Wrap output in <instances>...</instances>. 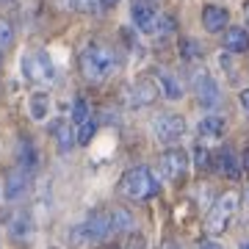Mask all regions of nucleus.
<instances>
[{
  "mask_svg": "<svg viewBox=\"0 0 249 249\" xmlns=\"http://www.w3.org/2000/svg\"><path fill=\"white\" fill-rule=\"evenodd\" d=\"M111 213L108 211H94L78 230H72V241H103L111 235Z\"/></svg>",
  "mask_w": 249,
  "mask_h": 249,
  "instance_id": "obj_4",
  "label": "nucleus"
},
{
  "mask_svg": "<svg viewBox=\"0 0 249 249\" xmlns=\"http://www.w3.org/2000/svg\"><path fill=\"white\" fill-rule=\"evenodd\" d=\"M36 150H34V144L28 142H22L19 144V169H25V172H31V169H36Z\"/></svg>",
  "mask_w": 249,
  "mask_h": 249,
  "instance_id": "obj_19",
  "label": "nucleus"
},
{
  "mask_svg": "<svg viewBox=\"0 0 249 249\" xmlns=\"http://www.w3.org/2000/svg\"><path fill=\"white\" fill-rule=\"evenodd\" d=\"M194 91H196V100L202 103L205 108H213L219 106V86H216V80L208 75V72H194Z\"/></svg>",
  "mask_w": 249,
  "mask_h": 249,
  "instance_id": "obj_8",
  "label": "nucleus"
},
{
  "mask_svg": "<svg viewBox=\"0 0 249 249\" xmlns=\"http://www.w3.org/2000/svg\"><path fill=\"white\" fill-rule=\"evenodd\" d=\"M244 166H247V169H249V150L244 152Z\"/></svg>",
  "mask_w": 249,
  "mask_h": 249,
  "instance_id": "obj_31",
  "label": "nucleus"
},
{
  "mask_svg": "<svg viewBox=\"0 0 249 249\" xmlns=\"http://www.w3.org/2000/svg\"><path fill=\"white\" fill-rule=\"evenodd\" d=\"M160 89H163V94H166L169 100L183 97V86H180V80L175 78V75H169V72H160Z\"/></svg>",
  "mask_w": 249,
  "mask_h": 249,
  "instance_id": "obj_17",
  "label": "nucleus"
},
{
  "mask_svg": "<svg viewBox=\"0 0 249 249\" xmlns=\"http://www.w3.org/2000/svg\"><path fill=\"white\" fill-rule=\"evenodd\" d=\"M186 133V119L180 114H160L155 119V136L163 144H175L178 139H183Z\"/></svg>",
  "mask_w": 249,
  "mask_h": 249,
  "instance_id": "obj_6",
  "label": "nucleus"
},
{
  "mask_svg": "<svg viewBox=\"0 0 249 249\" xmlns=\"http://www.w3.org/2000/svg\"><path fill=\"white\" fill-rule=\"evenodd\" d=\"M67 6L75 11H97L100 0H67Z\"/></svg>",
  "mask_w": 249,
  "mask_h": 249,
  "instance_id": "obj_26",
  "label": "nucleus"
},
{
  "mask_svg": "<svg viewBox=\"0 0 249 249\" xmlns=\"http://www.w3.org/2000/svg\"><path fill=\"white\" fill-rule=\"evenodd\" d=\"M111 213V230L119 232V230H130L133 227V216L127 213L124 208H114V211H108Z\"/></svg>",
  "mask_w": 249,
  "mask_h": 249,
  "instance_id": "obj_18",
  "label": "nucleus"
},
{
  "mask_svg": "<svg viewBox=\"0 0 249 249\" xmlns=\"http://www.w3.org/2000/svg\"><path fill=\"white\" fill-rule=\"evenodd\" d=\"M124 196H130V199H150V196L158 194V180L152 178V172L147 166H136V169L124 172L122 175V183H119Z\"/></svg>",
  "mask_w": 249,
  "mask_h": 249,
  "instance_id": "obj_2",
  "label": "nucleus"
},
{
  "mask_svg": "<svg viewBox=\"0 0 249 249\" xmlns=\"http://www.w3.org/2000/svg\"><path fill=\"white\" fill-rule=\"evenodd\" d=\"M227 22H230L227 9H222V6H205V9H202V25H205V31L219 34V31L227 28Z\"/></svg>",
  "mask_w": 249,
  "mask_h": 249,
  "instance_id": "obj_11",
  "label": "nucleus"
},
{
  "mask_svg": "<svg viewBox=\"0 0 249 249\" xmlns=\"http://www.w3.org/2000/svg\"><path fill=\"white\" fill-rule=\"evenodd\" d=\"M3 3H11V0H0V6H3Z\"/></svg>",
  "mask_w": 249,
  "mask_h": 249,
  "instance_id": "obj_34",
  "label": "nucleus"
},
{
  "mask_svg": "<svg viewBox=\"0 0 249 249\" xmlns=\"http://www.w3.org/2000/svg\"><path fill=\"white\" fill-rule=\"evenodd\" d=\"M53 136H55V144H58V150L61 152H70L72 147H75V130H72L70 122L58 119L55 127H53Z\"/></svg>",
  "mask_w": 249,
  "mask_h": 249,
  "instance_id": "obj_14",
  "label": "nucleus"
},
{
  "mask_svg": "<svg viewBox=\"0 0 249 249\" xmlns=\"http://www.w3.org/2000/svg\"><path fill=\"white\" fill-rule=\"evenodd\" d=\"M133 22H136L139 31H144V34H155V31H158V14L152 11V6H147L142 0L133 3Z\"/></svg>",
  "mask_w": 249,
  "mask_h": 249,
  "instance_id": "obj_9",
  "label": "nucleus"
},
{
  "mask_svg": "<svg viewBox=\"0 0 249 249\" xmlns=\"http://www.w3.org/2000/svg\"><path fill=\"white\" fill-rule=\"evenodd\" d=\"M22 70H25V75L34 80V83H45V86L55 83L53 61H50V58H47V53H42V50H36V53L25 55V61H22Z\"/></svg>",
  "mask_w": 249,
  "mask_h": 249,
  "instance_id": "obj_5",
  "label": "nucleus"
},
{
  "mask_svg": "<svg viewBox=\"0 0 249 249\" xmlns=\"http://www.w3.org/2000/svg\"><path fill=\"white\" fill-rule=\"evenodd\" d=\"M160 169H163L166 180L178 183V180H183V175L188 169V155L183 150H166L160 155Z\"/></svg>",
  "mask_w": 249,
  "mask_h": 249,
  "instance_id": "obj_7",
  "label": "nucleus"
},
{
  "mask_svg": "<svg viewBox=\"0 0 249 249\" xmlns=\"http://www.w3.org/2000/svg\"><path fill=\"white\" fill-rule=\"evenodd\" d=\"M89 119V106H86V100L78 97L75 103H72V122L75 124H83Z\"/></svg>",
  "mask_w": 249,
  "mask_h": 249,
  "instance_id": "obj_24",
  "label": "nucleus"
},
{
  "mask_svg": "<svg viewBox=\"0 0 249 249\" xmlns=\"http://www.w3.org/2000/svg\"><path fill=\"white\" fill-rule=\"evenodd\" d=\"M28 232H31V222H28V216H19L17 222L11 224V235H14V238H22Z\"/></svg>",
  "mask_w": 249,
  "mask_h": 249,
  "instance_id": "obj_25",
  "label": "nucleus"
},
{
  "mask_svg": "<svg viewBox=\"0 0 249 249\" xmlns=\"http://www.w3.org/2000/svg\"><path fill=\"white\" fill-rule=\"evenodd\" d=\"M114 50L106 45H89L83 53H80V72L83 78L91 80V83H100V80L108 78V72L114 70Z\"/></svg>",
  "mask_w": 249,
  "mask_h": 249,
  "instance_id": "obj_1",
  "label": "nucleus"
},
{
  "mask_svg": "<svg viewBox=\"0 0 249 249\" xmlns=\"http://www.w3.org/2000/svg\"><path fill=\"white\" fill-rule=\"evenodd\" d=\"M241 106H244V108L249 111V89H244V91H241Z\"/></svg>",
  "mask_w": 249,
  "mask_h": 249,
  "instance_id": "obj_28",
  "label": "nucleus"
},
{
  "mask_svg": "<svg viewBox=\"0 0 249 249\" xmlns=\"http://www.w3.org/2000/svg\"><path fill=\"white\" fill-rule=\"evenodd\" d=\"M108 249H122V247H108Z\"/></svg>",
  "mask_w": 249,
  "mask_h": 249,
  "instance_id": "obj_35",
  "label": "nucleus"
},
{
  "mask_svg": "<svg viewBox=\"0 0 249 249\" xmlns=\"http://www.w3.org/2000/svg\"><path fill=\"white\" fill-rule=\"evenodd\" d=\"M155 97H158V86L152 80H136L133 97H130L133 106H150V103H155Z\"/></svg>",
  "mask_w": 249,
  "mask_h": 249,
  "instance_id": "obj_12",
  "label": "nucleus"
},
{
  "mask_svg": "<svg viewBox=\"0 0 249 249\" xmlns=\"http://www.w3.org/2000/svg\"><path fill=\"white\" fill-rule=\"evenodd\" d=\"M238 199H241V196L235 194V191H224V194L219 196V202L211 208L208 219H205V230L211 232V235H219V232L227 230V222H230V216L235 213Z\"/></svg>",
  "mask_w": 249,
  "mask_h": 249,
  "instance_id": "obj_3",
  "label": "nucleus"
},
{
  "mask_svg": "<svg viewBox=\"0 0 249 249\" xmlns=\"http://www.w3.org/2000/svg\"><path fill=\"white\" fill-rule=\"evenodd\" d=\"M241 249H249V241H247V244H244V247H241Z\"/></svg>",
  "mask_w": 249,
  "mask_h": 249,
  "instance_id": "obj_33",
  "label": "nucleus"
},
{
  "mask_svg": "<svg viewBox=\"0 0 249 249\" xmlns=\"http://www.w3.org/2000/svg\"><path fill=\"white\" fill-rule=\"evenodd\" d=\"M219 169H222L227 178H238L241 175V160L230 147H224V150L219 152Z\"/></svg>",
  "mask_w": 249,
  "mask_h": 249,
  "instance_id": "obj_15",
  "label": "nucleus"
},
{
  "mask_svg": "<svg viewBox=\"0 0 249 249\" xmlns=\"http://www.w3.org/2000/svg\"><path fill=\"white\" fill-rule=\"evenodd\" d=\"M224 47L230 53H247L249 50V34L244 28H227L224 34Z\"/></svg>",
  "mask_w": 249,
  "mask_h": 249,
  "instance_id": "obj_13",
  "label": "nucleus"
},
{
  "mask_svg": "<svg viewBox=\"0 0 249 249\" xmlns=\"http://www.w3.org/2000/svg\"><path fill=\"white\" fill-rule=\"evenodd\" d=\"M199 249H222V247H219V244H202Z\"/></svg>",
  "mask_w": 249,
  "mask_h": 249,
  "instance_id": "obj_30",
  "label": "nucleus"
},
{
  "mask_svg": "<svg viewBox=\"0 0 249 249\" xmlns=\"http://www.w3.org/2000/svg\"><path fill=\"white\" fill-rule=\"evenodd\" d=\"M199 133L205 139H219L224 133V119L222 116H205L202 122H199Z\"/></svg>",
  "mask_w": 249,
  "mask_h": 249,
  "instance_id": "obj_16",
  "label": "nucleus"
},
{
  "mask_svg": "<svg viewBox=\"0 0 249 249\" xmlns=\"http://www.w3.org/2000/svg\"><path fill=\"white\" fill-rule=\"evenodd\" d=\"M47 108H50V100H47L45 91H36L31 97V116L34 119H45L47 116Z\"/></svg>",
  "mask_w": 249,
  "mask_h": 249,
  "instance_id": "obj_20",
  "label": "nucleus"
},
{
  "mask_svg": "<svg viewBox=\"0 0 249 249\" xmlns=\"http://www.w3.org/2000/svg\"><path fill=\"white\" fill-rule=\"evenodd\" d=\"M116 3H119V0H100V6H103V9H114Z\"/></svg>",
  "mask_w": 249,
  "mask_h": 249,
  "instance_id": "obj_29",
  "label": "nucleus"
},
{
  "mask_svg": "<svg viewBox=\"0 0 249 249\" xmlns=\"http://www.w3.org/2000/svg\"><path fill=\"white\" fill-rule=\"evenodd\" d=\"M247 25H249V3H247Z\"/></svg>",
  "mask_w": 249,
  "mask_h": 249,
  "instance_id": "obj_32",
  "label": "nucleus"
},
{
  "mask_svg": "<svg viewBox=\"0 0 249 249\" xmlns=\"http://www.w3.org/2000/svg\"><path fill=\"white\" fill-rule=\"evenodd\" d=\"M180 55H183L186 61H194V58L202 55V47H199V42H194V39H180Z\"/></svg>",
  "mask_w": 249,
  "mask_h": 249,
  "instance_id": "obj_21",
  "label": "nucleus"
},
{
  "mask_svg": "<svg viewBox=\"0 0 249 249\" xmlns=\"http://www.w3.org/2000/svg\"><path fill=\"white\" fill-rule=\"evenodd\" d=\"M11 45H14V28L9 19L0 17V50H9Z\"/></svg>",
  "mask_w": 249,
  "mask_h": 249,
  "instance_id": "obj_23",
  "label": "nucleus"
},
{
  "mask_svg": "<svg viewBox=\"0 0 249 249\" xmlns=\"http://www.w3.org/2000/svg\"><path fill=\"white\" fill-rule=\"evenodd\" d=\"M94 130H97V124L91 122V119H86L83 124H78V133H75V142L86 147V144H89L91 139H94Z\"/></svg>",
  "mask_w": 249,
  "mask_h": 249,
  "instance_id": "obj_22",
  "label": "nucleus"
},
{
  "mask_svg": "<svg viewBox=\"0 0 249 249\" xmlns=\"http://www.w3.org/2000/svg\"><path fill=\"white\" fill-rule=\"evenodd\" d=\"M28 186H31V172L25 169H11L9 178H6V196L9 199H19V196L28 191Z\"/></svg>",
  "mask_w": 249,
  "mask_h": 249,
  "instance_id": "obj_10",
  "label": "nucleus"
},
{
  "mask_svg": "<svg viewBox=\"0 0 249 249\" xmlns=\"http://www.w3.org/2000/svg\"><path fill=\"white\" fill-rule=\"evenodd\" d=\"M194 158H196V166H199V169H208V166H211V163H208V160H211V155H208V150H205V147H196Z\"/></svg>",
  "mask_w": 249,
  "mask_h": 249,
  "instance_id": "obj_27",
  "label": "nucleus"
}]
</instances>
